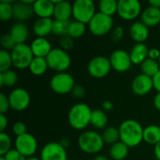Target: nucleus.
Returning a JSON list of instances; mask_svg holds the SVG:
<instances>
[{"instance_id":"nucleus-57","label":"nucleus","mask_w":160,"mask_h":160,"mask_svg":"<svg viewBox=\"0 0 160 160\" xmlns=\"http://www.w3.org/2000/svg\"><path fill=\"white\" fill-rule=\"evenodd\" d=\"M159 34H160V31H159Z\"/></svg>"},{"instance_id":"nucleus-33","label":"nucleus","mask_w":160,"mask_h":160,"mask_svg":"<svg viewBox=\"0 0 160 160\" xmlns=\"http://www.w3.org/2000/svg\"><path fill=\"white\" fill-rule=\"evenodd\" d=\"M15 2L11 0L0 1V20L8 22L13 18V4Z\"/></svg>"},{"instance_id":"nucleus-31","label":"nucleus","mask_w":160,"mask_h":160,"mask_svg":"<svg viewBox=\"0 0 160 160\" xmlns=\"http://www.w3.org/2000/svg\"><path fill=\"white\" fill-rule=\"evenodd\" d=\"M86 32V24L78 21H71L69 23L68 36H69L73 39H77L82 38Z\"/></svg>"},{"instance_id":"nucleus-16","label":"nucleus","mask_w":160,"mask_h":160,"mask_svg":"<svg viewBox=\"0 0 160 160\" xmlns=\"http://www.w3.org/2000/svg\"><path fill=\"white\" fill-rule=\"evenodd\" d=\"M150 35L149 27L142 21H136L129 27V36L136 43H144Z\"/></svg>"},{"instance_id":"nucleus-8","label":"nucleus","mask_w":160,"mask_h":160,"mask_svg":"<svg viewBox=\"0 0 160 160\" xmlns=\"http://www.w3.org/2000/svg\"><path fill=\"white\" fill-rule=\"evenodd\" d=\"M75 85L74 78L68 72L55 73L50 80L51 89L58 95H66L71 93Z\"/></svg>"},{"instance_id":"nucleus-51","label":"nucleus","mask_w":160,"mask_h":160,"mask_svg":"<svg viewBox=\"0 0 160 160\" xmlns=\"http://www.w3.org/2000/svg\"><path fill=\"white\" fill-rule=\"evenodd\" d=\"M59 143H60L65 149H67V148L70 145V141H69L68 138H65V139H62V140L59 142Z\"/></svg>"},{"instance_id":"nucleus-37","label":"nucleus","mask_w":160,"mask_h":160,"mask_svg":"<svg viewBox=\"0 0 160 160\" xmlns=\"http://www.w3.org/2000/svg\"><path fill=\"white\" fill-rule=\"evenodd\" d=\"M11 139L6 132H0V156H5L11 148Z\"/></svg>"},{"instance_id":"nucleus-22","label":"nucleus","mask_w":160,"mask_h":160,"mask_svg":"<svg viewBox=\"0 0 160 160\" xmlns=\"http://www.w3.org/2000/svg\"><path fill=\"white\" fill-rule=\"evenodd\" d=\"M9 34L16 44H23L29 37V29L24 22H15L9 29Z\"/></svg>"},{"instance_id":"nucleus-35","label":"nucleus","mask_w":160,"mask_h":160,"mask_svg":"<svg viewBox=\"0 0 160 160\" xmlns=\"http://www.w3.org/2000/svg\"><path fill=\"white\" fill-rule=\"evenodd\" d=\"M71 21H59V20H54L53 19V23H52V34L55 36L64 37L68 35L69 23Z\"/></svg>"},{"instance_id":"nucleus-14","label":"nucleus","mask_w":160,"mask_h":160,"mask_svg":"<svg viewBox=\"0 0 160 160\" xmlns=\"http://www.w3.org/2000/svg\"><path fill=\"white\" fill-rule=\"evenodd\" d=\"M109 59L112 65V68L117 72H126L132 66L129 52L123 49H117L113 51Z\"/></svg>"},{"instance_id":"nucleus-39","label":"nucleus","mask_w":160,"mask_h":160,"mask_svg":"<svg viewBox=\"0 0 160 160\" xmlns=\"http://www.w3.org/2000/svg\"><path fill=\"white\" fill-rule=\"evenodd\" d=\"M58 43H59V48H61L62 50H64L66 52H68L69 50L73 49V47H74V39L71 38L68 35L61 37Z\"/></svg>"},{"instance_id":"nucleus-47","label":"nucleus","mask_w":160,"mask_h":160,"mask_svg":"<svg viewBox=\"0 0 160 160\" xmlns=\"http://www.w3.org/2000/svg\"><path fill=\"white\" fill-rule=\"evenodd\" d=\"M154 82V88L158 91V93H160V70L153 77Z\"/></svg>"},{"instance_id":"nucleus-54","label":"nucleus","mask_w":160,"mask_h":160,"mask_svg":"<svg viewBox=\"0 0 160 160\" xmlns=\"http://www.w3.org/2000/svg\"><path fill=\"white\" fill-rule=\"evenodd\" d=\"M25 160H41L38 158H36V157H31V158H27Z\"/></svg>"},{"instance_id":"nucleus-43","label":"nucleus","mask_w":160,"mask_h":160,"mask_svg":"<svg viewBox=\"0 0 160 160\" xmlns=\"http://www.w3.org/2000/svg\"><path fill=\"white\" fill-rule=\"evenodd\" d=\"M6 160H25L26 158L23 157L20 152H18L15 148L8 151L5 156H3Z\"/></svg>"},{"instance_id":"nucleus-40","label":"nucleus","mask_w":160,"mask_h":160,"mask_svg":"<svg viewBox=\"0 0 160 160\" xmlns=\"http://www.w3.org/2000/svg\"><path fill=\"white\" fill-rule=\"evenodd\" d=\"M12 133L16 137L22 136V135L27 133V128H26L25 124L22 123V122H21V121L14 123L13 126H12Z\"/></svg>"},{"instance_id":"nucleus-28","label":"nucleus","mask_w":160,"mask_h":160,"mask_svg":"<svg viewBox=\"0 0 160 160\" xmlns=\"http://www.w3.org/2000/svg\"><path fill=\"white\" fill-rule=\"evenodd\" d=\"M48 68H49V66H48L46 58L34 57V59L32 60L28 69L30 70V72L33 75L41 76L48 70Z\"/></svg>"},{"instance_id":"nucleus-42","label":"nucleus","mask_w":160,"mask_h":160,"mask_svg":"<svg viewBox=\"0 0 160 160\" xmlns=\"http://www.w3.org/2000/svg\"><path fill=\"white\" fill-rule=\"evenodd\" d=\"M10 108L8 97L4 93L0 94V114H5Z\"/></svg>"},{"instance_id":"nucleus-7","label":"nucleus","mask_w":160,"mask_h":160,"mask_svg":"<svg viewBox=\"0 0 160 160\" xmlns=\"http://www.w3.org/2000/svg\"><path fill=\"white\" fill-rule=\"evenodd\" d=\"M88 27L93 35L102 37L112 31V29L114 28L113 19L111 16L105 15L98 11L88 23Z\"/></svg>"},{"instance_id":"nucleus-25","label":"nucleus","mask_w":160,"mask_h":160,"mask_svg":"<svg viewBox=\"0 0 160 160\" xmlns=\"http://www.w3.org/2000/svg\"><path fill=\"white\" fill-rule=\"evenodd\" d=\"M143 142L150 145H156L160 142V126L150 125L143 129Z\"/></svg>"},{"instance_id":"nucleus-1","label":"nucleus","mask_w":160,"mask_h":160,"mask_svg":"<svg viewBox=\"0 0 160 160\" xmlns=\"http://www.w3.org/2000/svg\"><path fill=\"white\" fill-rule=\"evenodd\" d=\"M120 141L129 148L136 147L143 142L142 126L136 120L128 119L123 121L119 126Z\"/></svg>"},{"instance_id":"nucleus-24","label":"nucleus","mask_w":160,"mask_h":160,"mask_svg":"<svg viewBox=\"0 0 160 160\" xmlns=\"http://www.w3.org/2000/svg\"><path fill=\"white\" fill-rule=\"evenodd\" d=\"M148 52L149 49L145 43H136L129 52L132 64L141 66L148 58Z\"/></svg>"},{"instance_id":"nucleus-48","label":"nucleus","mask_w":160,"mask_h":160,"mask_svg":"<svg viewBox=\"0 0 160 160\" xmlns=\"http://www.w3.org/2000/svg\"><path fill=\"white\" fill-rule=\"evenodd\" d=\"M102 110L104 112H111L113 110V103L110 100H105L102 102Z\"/></svg>"},{"instance_id":"nucleus-17","label":"nucleus","mask_w":160,"mask_h":160,"mask_svg":"<svg viewBox=\"0 0 160 160\" xmlns=\"http://www.w3.org/2000/svg\"><path fill=\"white\" fill-rule=\"evenodd\" d=\"M52 3L54 4V11H53L54 20L70 21V18L72 17L73 14L72 4L65 0H56V1H52Z\"/></svg>"},{"instance_id":"nucleus-13","label":"nucleus","mask_w":160,"mask_h":160,"mask_svg":"<svg viewBox=\"0 0 160 160\" xmlns=\"http://www.w3.org/2000/svg\"><path fill=\"white\" fill-rule=\"evenodd\" d=\"M39 158L41 160H68L67 149L57 142L46 143L40 151Z\"/></svg>"},{"instance_id":"nucleus-41","label":"nucleus","mask_w":160,"mask_h":160,"mask_svg":"<svg viewBox=\"0 0 160 160\" xmlns=\"http://www.w3.org/2000/svg\"><path fill=\"white\" fill-rule=\"evenodd\" d=\"M125 37V29L122 26H115L112 31V39L114 42L121 41Z\"/></svg>"},{"instance_id":"nucleus-44","label":"nucleus","mask_w":160,"mask_h":160,"mask_svg":"<svg viewBox=\"0 0 160 160\" xmlns=\"http://www.w3.org/2000/svg\"><path fill=\"white\" fill-rule=\"evenodd\" d=\"M71 94H72L73 97H75V98H83V97L85 96L86 91H85V88H84L83 86L76 84V85L74 86V88L72 89Z\"/></svg>"},{"instance_id":"nucleus-11","label":"nucleus","mask_w":160,"mask_h":160,"mask_svg":"<svg viewBox=\"0 0 160 160\" xmlns=\"http://www.w3.org/2000/svg\"><path fill=\"white\" fill-rule=\"evenodd\" d=\"M142 4L138 0L118 1L117 14L125 21H133L142 14Z\"/></svg>"},{"instance_id":"nucleus-18","label":"nucleus","mask_w":160,"mask_h":160,"mask_svg":"<svg viewBox=\"0 0 160 160\" xmlns=\"http://www.w3.org/2000/svg\"><path fill=\"white\" fill-rule=\"evenodd\" d=\"M34 14L33 5L26 4L22 0L13 4V18L19 22H24L25 21H28Z\"/></svg>"},{"instance_id":"nucleus-6","label":"nucleus","mask_w":160,"mask_h":160,"mask_svg":"<svg viewBox=\"0 0 160 160\" xmlns=\"http://www.w3.org/2000/svg\"><path fill=\"white\" fill-rule=\"evenodd\" d=\"M12 65L18 69L29 68V66L34 59V54L30 48V45L26 43L17 44L14 49L10 52Z\"/></svg>"},{"instance_id":"nucleus-45","label":"nucleus","mask_w":160,"mask_h":160,"mask_svg":"<svg viewBox=\"0 0 160 160\" xmlns=\"http://www.w3.org/2000/svg\"><path fill=\"white\" fill-rule=\"evenodd\" d=\"M159 57L160 50L157 49V48H151V49H149V52H148V58L158 61Z\"/></svg>"},{"instance_id":"nucleus-5","label":"nucleus","mask_w":160,"mask_h":160,"mask_svg":"<svg viewBox=\"0 0 160 160\" xmlns=\"http://www.w3.org/2000/svg\"><path fill=\"white\" fill-rule=\"evenodd\" d=\"M72 9L74 20L85 24H88L97 13L96 4L92 0H76L72 4Z\"/></svg>"},{"instance_id":"nucleus-50","label":"nucleus","mask_w":160,"mask_h":160,"mask_svg":"<svg viewBox=\"0 0 160 160\" xmlns=\"http://www.w3.org/2000/svg\"><path fill=\"white\" fill-rule=\"evenodd\" d=\"M154 155L157 159L160 160V142L154 146Z\"/></svg>"},{"instance_id":"nucleus-34","label":"nucleus","mask_w":160,"mask_h":160,"mask_svg":"<svg viewBox=\"0 0 160 160\" xmlns=\"http://www.w3.org/2000/svg\"><path fill=\"white\" fill-rule=\"evenodd\" d=\"M18 82V75L15 71L9 69L0 72V85L3 87H12Z\"/></svg>"},{"instance_id":"nucleus-36","label":"nucleus","mask_w":160,"mask_h":160,"mask_svg":"<svg viewBox=\"0 0 160 160\" xmlns=\"http://www.w3.org/2000/svg\"><path fill=\"white\" fill-rule=\"evenodd\" d=\"M12 65L10 52L1 49L0 50V72L9 70Z\"/></svg>"},{"instance_id":"nucleus-32","label":"nucleus","mask_w":160,"mask_h":160,"mask_svg":"<svg viewBox=\"0 0 160 160\" xmlns=\"http://www.w3.org/2000/svg\"><path fill=\"white\" fill-rule=\"evenodd\" d=\"M142 73L153 78L160 70V65L158 61L147 58L142 65H141Z\"/></svg>"},{"instance_id":"nucleus-38","label":"nucleus","mask_w":160,"mask_h":160,"mask_svg":"<svg viewBox=\"0 0 160 160\" xmlns=\"http://www.w3.org/2000/svg\"><path fill=\"white\" fill-rule=\"evenodd\" d=\"M0 44H1V47H2L3 50L8 51V52H11L14 49V47L17 45L9 33L3 34L1 36V38H0Z\"/></svg>"},{"instance_id":"nucleus-30","label":"nucleus","mask_w":160,"mask_h":160,"mask_svg":"<svg viewBox=\"0 0 160 160\" xmlns=\"http://www.w3.org/2000/svg\"><path fill=\"white\" fill-rule=\"evenodd\" d=\"M99 12L112 17L118 10V1L116 0H100L98 2Z\"/></svg>"},{"instance_id":"nucleus-3","label":"nucleus","mask_w":160,"mask_h":160,"mask_svg":"<svg viewBox=\"0 0 160 160\" xmlns=\"http://www.w3.org/2000/svg\"><path fill=\"white\" fill-rule=\"evenodd\" d=\"M102 135L96 130L83 131L78 138L80 150L87 155H98L104 147Z\"/></svg>"},{"instance_id":"nucleus-12","label":"nucleus","mask_w":160,"mask_h":160,"mask_svg":"<svg viewBox=\"0 0 160 160\" xmlns=\"http://www.w3.org/2000/svg\"><path fill=\"white\" fill-rule=\"evenodd\" d=\"M8 100L10 109L16 112H22L30 105L31 97L24 88H15L9 93Z\"/></svg>"},{"instance_id":"nucleus-15","label":"nucleus","mask_w":160,"mask_h":160,"mask_svg":"<svg viewBox=\"0 0 160 160\" xmlns=\"http://www.w3.org/2000/svg\"><path fill=\"white\" fill-rule=\"evenodd\" d=\"M154 89L153 78L142 73L137 75L131 82V90L137 96H145Z\"/></svg>"},{"instance_id":"nucleus-52","label":"nucleus","mask_w":160,"mask_h":160,"mask_svg":"<svg viewBox=\"0 0 160 160\" xmlns=\"http://www.w3.org/2000/svg\"><path fill=\"white\" fill-rule=\"evenodd\" d=\"M150 7H154L157 8H160V0H150L148 2Z\"/></svg>"},{"instance_id":"nucleus-4","label":"nucleus","mask_w":160,"mask_h":160,"mask_svg":"<svg viewBox=\"0 0 160 160\" xmlns=\"http://www.w3.org/2000/svg\"><path fill=\"white\" fill-rule=\"evenodd\" d=\"M49 68L58 72H66L71 65V58L68 52L61 48H52L46 57Z\"/></svg>"},{"instance_id":"nucleus-10","label":"nucleus","mask_w":160,"mask_h":160,"mask_svg":"<svg viewBox=\"0 0 160 160\" xmlns=\"http://www.w3.org/2000/svg\"><path fill=\"white\" fill-rule=\"evenodd\" d=\"M14 148L26 158L35 157L38 150V141L32 134L25 133L15 138Z\"/></svg>"},{"instance_id":"nucleus-46","label":"nucleus","mask_w":160,"mask_h":160,"mask_svg":"<svg viewBox=\"0 0 160 160\" xmlns=\"http://www.w3.org/2000/svg\"><path fill=\"white\" fill-rule=\"evenodd\" d=\"M8 117L6 114H0V132H5V129L8 127Z\"/></svg>"},{"instance_id":"nucleus-2","label":"nucleus","mask_w":160,"mask_h":160,"mask_svg":"<svg viewBox=\"0 0 160 160\" xmlns=\"http://www.w3.org/2000/svg\"><path fill=\"white\" fill-rule=\"evenodd\" d=\"M92 111L86 103L73 105L68 113L69 126L75 130H83L90 125Z\"/></svg>"},{"instance_id":"nucleus-26","label":"nucleus","mask_w":160,"mask_h":160,"mask_svg":"<svg viewBox=\"0 0 160 160\" xmlns=\"http://www.w3.org/2000/svg\"><path fill=\"white\" fill-rule=\"evenodd\" d=\"M129 153V147L121 141L111 145L109 150L110 158L112 160H125Z\"/></svg>"},{"instance_id":"nucleus-27","label":"nucleus","mask_w":160,"mask_h":160,"mask_svg":"<svg viewBox=\"0 0 160 160\" xmlns=\"http://www.w3.org/2000/svg\"><path fill=\"white\" fill-rule=\"evenodd\" d=\"M90 125L96 129H103L108 125V116L103 110L96 109L92 111Z\"/></svg>"},{"instance_id":"nucleus-9","label":"nucleus","mask_w":160,"mask_h":160,"mask_svg":"<svg viewBox=\"0 0 160 160\" xmlns=\"http://www.w3.org/2000/svg\"><path fill=\"white\" fill-rule=\"evenodd\" d=\"M112 65L110 59L103 55H98L92 58L87 65L89 75L95 79L105 78L111 71Z\"/></svg>"},{"instance_id":"nucleus-20","label":"nucleus","mask_w":160,"mask_h":160,"mask_svg":"<svg viewBox=\"0 0 160 160\" xmlns=\"http://www.w3.org/2000/svg\"><path fill=\"white\" fill-rule=\"evenodd\" d=\"M52 18H38L33 23V33L37 38H46L52 32Z\"/></svg>"},{"instance_id":"nucleus-55","label":"nucleus","mask_w":160,"mask_h":160,"mask_svg":"<svg viewBox=\"0 0 160 160\" xmlns=\"http://www.w3.org/2000/svg\"><path fill=\"white\" fill-rule=\"evenodd\" d=\"M0 160H6V159H5V158H4L3 156H1V157H0Z\"/></svg>"},{"instance_id":"nucleus-29","label":"nucleus","mask_w":160,"mask_h":160,"mask_svg":"<svg viewBox=\"0 0 160 160\" xmlns=\"http://www.w3.org/2000/svg\"><path fill=\"white\" fill-rule=\"evenodd\" d=\"M102 139L105 144L112 145L118 142H120V132L119 128L116 127H108L103 130Z\"/></svg>"},{"instance_id":"nucleus-53","label":"nucleus","mask_w":160,"mask_h":160,"mask_svg":"<svg viewBox=\"0 0 160 160\" xmlns=\"http://www.w3.org/2000/svg\"><path fill=\"white\" fill-rule=\"evenodd\" d=\"M93 160H109V158L107 157L103 156V155H97Z\"/></svg>"},{"instance_id":"nucleus-56","label":"nucleus","mask_w":160,"mask_h":160,"mask_svg":"<svg viewBox=\"0 0 160 160\" xmlns=\"http://www.w3.org/2000/svg\"><path fill=\"white\" fill-rule=\"evenodd\" d=\"M158 63H159V65H160V57H159V59H158Z\"/></svg>"},{"instance_id":"nucleus-23","label":"nucleus","mask_w":160,"mask_h":160,"mask_svg":"<svg viewBox=\"0 0 160 160\" xmlns=\"http://www.w3.org/2000/svg\"><path fill=\"white\" fill-rule=\"evenodd\" d=\"M141 21L148 27H154L160 23V8L154 7L145 8L141 14Z\"/></svg>"},{"instance_id":"nucleus-21","label":"nucleus","mask_w":160,"mask_h":160,"mask_svg":"<svg viewBox=\"0 0 160 160\" xmlns=\"http://www.w3.org/2000/svg\"><path fill=\"white\" fill-rule=\"evenodd\" d=\"M33 9L38 18H52L53 16L54 4L52 0H35Z\"/></svg>"},{"instance_id":"nucleus-58","label":"nucleus","mask_w":160,"mask_h":160,"mask_svg":"<svg viewBox=\"0 0 160 160\" xmlns=\"http://www.w3.org/2000/svg\"><path fill=\"white\" fill-rule=\"evenodd\" d=\"M70 160H71V159H70Z\"/></svg>"},{"instance_id":"nucleus-19","label":"nucleus","mask_w":160,"mask_h":160,"mask_svg":"<svg viewBox=\"0 0 160 160\" xmlns=\"http://www.w3.org/2000/svg\"><path fill=\"white\" fill-rule=\"evenodd\" d=\"M30 48L35 57L46 58L52 50L51 42L46 38H36L32 40Z\"/></svg>"},{"instance_id":"nucleus-49","label":"nucleus","mask_w":160,"mask_h":160,"mask_svg":"<svg viewBox=\"0 0 160 160\" xmlns=\"http://www.w3.org/2000/svg\"><path fill=\"white\" fill-rule=\"evenodd\" d=\"M153 103H154V107H155L158 112H160V93H158V94L154 97Z\"/></svg>"}]
</instances>
